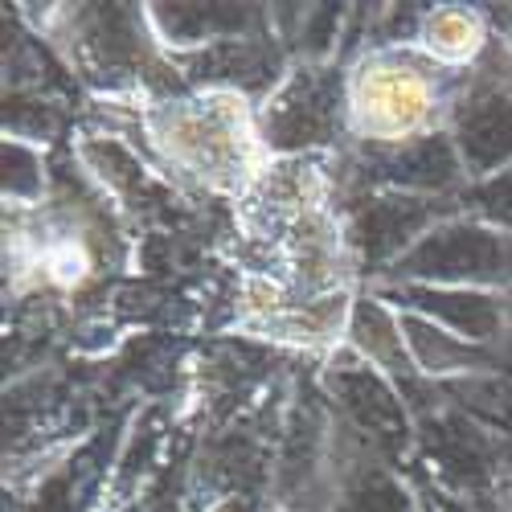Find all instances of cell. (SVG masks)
Returning <instances> with one entry per match:
<instances>
[{"label": "cell", "mask_w": 512, "mask_h": 512, "mask_svg": "<svg viewBox=\"0 0 512 512\" xmlns=\"http://www.w3.org/2000/svg\"><path fill=\"white\" fill-rule=\"evenodd\" d=\"M140 140L156 168L181 185L242 201L271 164L259 107L230 91H181L144 107Z\"/></svg>", "instance_id": "6da1fadb"}, {"label": "cell", "mask_w": 512, "mask_h": 512, "mask_svg": "<svg viewBox=\"0 0 512 512\" xmlns=\"http://www.w3.org/2000/svg\"><path fill=\"white\" fill-rule=\"evenodd\" d=\"M463 74L418 46H365L349 62V127L361 144H402L447 127Z\"/></svg>", "instance_id": "7a4b0ae2"}, {"label": "cell", "mask_w": 512, "mask_h": 512, "mask_svg": "<svg viewBox=\"0 0 512 512\" xmlns=\"http://www.w3.org/2000/svg\"><path fill=\"white\" fill-rule=\"evenodd\" d=\"M267 156H324L353 144L349 127V66L345 62H291L287 78L259 107Z\"/></svg>", "instance_id": "3957f363"}, {"label": "cell", "mask_w": 512, "mask_h": 512, "mask_svg": "<svg viewBox=\"0 0 512 512\" xmlns=\"http://www.w3.org/2000/svg\"><path fill=\"white\" fill-rule=\"evenodd\" d=\"M377 283H431L476 287L512 295V234L492 230L467 213L439 222L406 259H398Z\"/></svg>", "instance_id": "277c9868"}, {"label": "cell", "mask_w": 512, "mask_h": 512, "mask_svg": "<svg viewBox=\"0 0 512 512\" xmlns=\"http://www.w3.org/2000/svg\"><path fill=\"white\" fill-rule=\"evenodd\" d=\"M447 132L472 185L512 164V58L504 37H492L488 54L463 74L447 115Z\"/></svg>", "instance_id": "5b68a950"}, {"label": "cell", "mask_w": 512, "mask_h": 512, "mask_svg": "<svg viewBox=\"0 0 512 512\" xmlns=\"http://www.w3.org/2000/svg\"><path fill=\"white\" fill-rule=\"evenodd\" d=\"M336 213H340V230H345L357 271L377 283L439 222L463 213V201L410 197L394 189H361V193L340 197Z\"/></svg>", "instance_id": "8992f818"}, {"label": "cell", "mask_w": 512, "mask_h": 512, "mask_svg": "<svg viewBox=\"0 0 512 512\" xmlns=\"http://www.w3.org/2000/svg\"><path fill=\"white\" fill-rule=\"evenodd\" d=\"M320 394L332 406V414L357 431L386 463H402L414 451L418 426L414 410L406 406V394L398 381L365 365L349 345L336 349L320 373Z\"/></svg>", "instance_id": "52a82bcc"}, {"label": "cell", "mask_w": 512, "mask_h": 512, "mask_svg": "<svg viewBox=\"0 0 512 512\" xmlns=\"http://www.w3.org/2000/svg\"><path fill=\"white\" fill-rule=\"evenodd\" d=\"M168 62L177 66L181 82H189V91H230V95L250 99L254 107H263L291 70L275 29L254 33V37H230L209 50L181 54Z\"/></svg>", "instance_id": "ba28073f"}, {"label": "cell", "mask_w": 512, "mask_h": 512, "mask_svg": "<svg viewBox=\"0 0 512 512\" xmlns=\"http://www.w3.org/2000/svg\"><path fill=\"white\" fill-rule=\"evenodd\" d=\"M398 312L435 320L439 328L472 340L484 349H504L512 332V295L476 291V287H431V283H369Z\"/></svg>", "instance_id": "9c48e42d"}, {"label": "cell", "mask_w": 512, "mask_h": 512, "mask_svg": "<svg viewBox=\"0 0 512 512\" xmlns=\"http://www.w3.org/2000/svg\"><path fill=\"white\" fill-rule=\"evenodd\" d=\"M152 41L168 54H197L230 37H254L271 29L263 5H144Z\"/></svg>", "instance_id": "30bf717a"}, {"label": "cell", "mask_w": 512, "mask_h": 512, "mask_svg": "<svg viewBox=\"0 0 512 512\" xmlns=\"http://www.w3.org/2000/svg\"><path fill=\"white\" fill-rule=\"evenodd\" d=\"M345 345L373 365L377 373H386L390 381H398V390L410 394L414 386H422V373L410 357L406 332H402V316L394 304H386L377 291H365L353 300V316H349V332Z\"/></svg>", "instance_id": "8fae6325"}, {"label": "cell", "mask_w": 512, "mask_h": 512, "mask_svg": "<svg viewBox=\"0 0 512 512\" xmlns=\"http://www.w3.org/2000/svg\"><path fill=\"white\" fill-rule=\"evenodd\" d=\"M398 316H402L410 357H414L422 381H431V386H451V381H463V377L504 373L500 349L472 345V340H463V336L439 328L435 320H426V316H414V312H398Z\"/></svg>", "instance_id": "7c38bea8"}, {"label": "cell", "mask_w": 512, "mask_h": 512, "mask_svg": "<svg viewBox=\"0 0 512 512\" xmlns=\"http://www.w3.org/2000/svg\"><path fill=\"white\" fill-rule=\"evenodd\" d=\"M492 21L484 9H467V5H431L422 13L418 41L414 46L422 54H431L439 66L467 74L492 46Z\"/></svg>", "instance_id": "4fadbf2b"}, {"label": "cell", "mask_w": 512, "mask_h": 512, "mask_svg": "<svg viewBox=\"0 0 512 512\" xmlns=\"http://www.w3.org/2000/svg\"><path fill=\"white\" fill-rule=\"evenodd\" d=\"M74 156L87 168V177L103 189V201L111 197L115 205H136V209L148 205L156 181L144 168L136 144H127L123 136H82Z\"/></svg>", "instance_id": "5bb4252c"}, {"label": "cell", "mask_w": 512, "mask_h": 512, "mask_svg": "<svg viewBox=\"0 0 512 512\" xmlns=\"http://www.w3.org/2000/svg\"><path fill=\"white\" fill-rule=\"evenodd\" d=\"M50 201L46 152L25 140H5V209L29 213Z\"/></svg>", "instance_id": "9a60e30c"}, {"label": "cell", "mask_w": 512, "mask_h": 512, "mask_svg": "<svg viewBox=\"0 0 512 512\" xmlns=\"http://www.w3.org/2000/svg\"><path fill=\"white\" fill-rule=\"evenodd\" d=\"M463 213L467 218H476V222H484V226H492V230L512 234V164L504 168V173L488 177V181L467 185Z\"/></svg>", "instance_id": "2e32d148"}, {"label": "cell", "mask_w": 512, "mask_h": 512, "mask_svg": "<svg viewBox=\"0 0 512 512\" xmlns=\"http://www.w3.org/2000/svg\"><path fill=\"white\" fill-rule=\"evenodd\" d=\"M500 357H504V365L512 369V332H508V340H504V349H500Z\"/></svg>", "instance_id": "e0dca14e"}]
</instances>
